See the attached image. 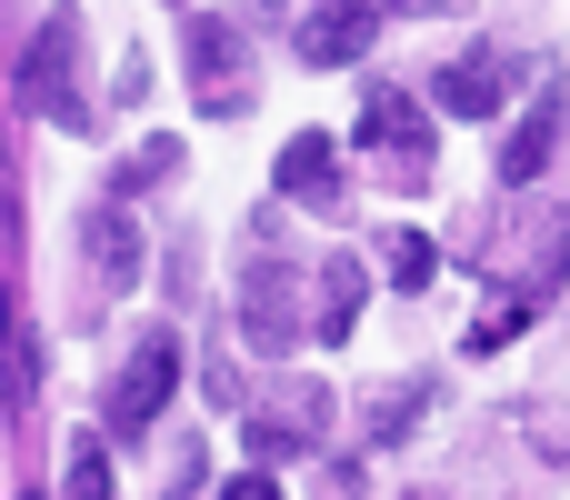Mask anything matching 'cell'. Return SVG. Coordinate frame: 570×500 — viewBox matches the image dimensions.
<instances>
[{"label": "cell", "mask_w": 570, "mask_h": 500, "mask_svg": "<svg viewBox=\"0 0 570 500\" xmlns=\"http://www.w3.org/2000/svg\"><path fill=\"white\" fill-rule=\"evenodd\" d=\"M170 381H180V351H170V341H140V361H130V371H120V391H110V431H120V441H140V431H150V411L170 401Z\"/></svg>", "instance_id": "6da1fadb"}, {"label": "cell", "mask_w": 570, "mask_h": 500, "mask_svg": "<svg viewBox=\"0 0 570 500\" xmlns=\"http://www.w3.org/2000/svg\"><path fill=\"white\" fill-rule=\"evenodd\" d=\"M361 140H371L381 160H401L411 190H421V170H431V130H421V110H401V90H381V100L361 110Z\"/></svg>", "instance_id": "7a4b0ae2"}, {"label": "cell", "mask_w": 570, "mask_h": 500, "mask_svg": "<svg viewBox=\"0 0 570 500\" xmlns=\"http://www.w3.org/2000/svg\"><path fill=\"white\" fill-rule=\"evenodd\" d=\"M190 70H200V100H210V110H240L250 60H230V30H220V20H190Z\"/></svg>", "instance_id": "3957f363"}, {"label": "cell", "mask_w": 570, "mask_h": 500, "mask_svg": "<svg viewBox=\"0 0 570 500\" xmlns=\"http://www.w3.org/2000/svg\"><path fill=\"white\" fill-rule=\"evenodd\" d=\"M331 170H341V150H331L321 130H301V140L281 150V190H291V200H341V180H331Z\"/></svg>", "instance_id": "277c9868"}, {"label": "cell", "mask_w": 570, "mask_h": 500, "mask_svg": "<svg viewBox=\"0 0 570 500\" xmlns=\"http://www.w3.org/2000/svg\"><path fill=\"white\" fill-rule=\"evenodd\" d=\"M361 40H371V10H361V0H331V10L301 30V50H311V60H351Z\"/></svg>", "instance_id": "5b68a950"}, {"label": "cell", "mask_w": 570, "mask_h": 500, "mask_svg": "<svg viewBox=\"0 0 570 500\" xmlns=\"http://www.w3.org/2000/svg\"><path fill=\"white\" fill-rule=\"evenodd\" d=\"M551 130H561V100H541V110L511 130V150H501V180H531V170H541V150H551Z\"/></svg>", "instance_id": "8992f818"}, {"label": "cell", "mask_w": 570, "mask_h": 500, "mask_svg": "<svg viewBox=\"0 0 570 500\" xmlns=\"http://www.w3.org/2000/svg\"><path fill=\"white\" fill-rule=\"evenodd\" d=\"M60 60H70V20H50V30H40V50H30V100H50V90H60ZM50 110H60V100H50Z\"/></svg>", "instance_id": "52a82bcc"}, {"label": "cell", "mask_w": 570, "mask_h": 500, "mask_svg": "<svg viewBox=\"0 0 570 500\" xmlns=\"http://www.w3.org/2000/svg\"><path fill=\"white\" fill-rule=\"evenodd\" d=\"M441 90H451V110H471V120H481V110H501V100H491V60H461Z\"/></svg>", "instance_id": "ba28073f"}, {"label": "cell", "mask_w": 570, "mask_h": 500, "mask_svg": "<svg viewBox=\"0 0 570 500\" xmlns=\"http://www.w3.org/2000/svg\"><path fill=\"white\" fill-rule=\"evenodd\" d=\"M391 281L421 291V281H431V241H391Z\"/></svg>", "instance_id": "9c48e42d"}, {"label": "cell", "mask_w": 570, "mask_h": 500, "mask_svg": "<svg viewBox=\"0 0 570 500\" xmlns=\"http://www.w3.org/2000/svg\"><path fill=\"white\" fill-rule=\"evenodd\" d=\"M230 500H281V491L271 481H230Z\"/></svg>", "instance_id": "30bf717a"}]
</instances>
